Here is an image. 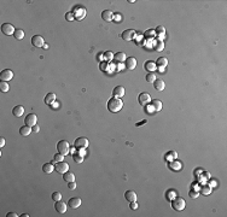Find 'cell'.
Returning a JSON list of instances; mask_svg holds the SVG:
<instances>
[{
    "label": "cell",
    "mask_w": 227,
    "mask_h": 217,
    "mask_svg": "<svg viewBox=\"0 0 227 217\" xmlns=\"http://www.w3.org/2000/svg\"><path fill=\"white\" fill-rule=\"evenodd\" d=\"M106 106H108V110H109L110 112L115 113V112H119L121 108H122V106H123V101H122L120 98L112 97L111 99H109Z\"/></svg>",
    "instance_id": "6da1fadb"
},
{
    "label": "cell",
    "mask_w": 227,
    "mask_h": 217,
    "mask_svg": "<svg viewBox=\"0 0 227 217\" xmlns=\"http://www.w3.org/2000/svg\"><path fill=\"white\" fill-rule=\"evenodd\" d=\"M171 206H173V209L176 210V211H181V210H184L185 206H186V201H185V199L181 198V197H176V198H174L173 201H171Z\"/></svg>",
    "instance_id": "7a4b0ae2"
},
{
    "label": "cell",
    "mask_w": 227,
    "mask_h": 217,
    "mask_svg": "<svg viewBox=\"0 0 227 217\" xmlns=\"http://www.w3.org/2000/svg\"><path fill=\"white\" fill-rule=\"evenodd\" d=\"M57 150H58V153L63 154V156H67L70 151V145L69 142L65 141V140H60L58 144H57Z\"/></svg>",
    "instance_id": "3957f363"
},
{
    "label": "cell",
    "mask_w": 227,
    "mask_h": 217,
    "mask_svg": "<svg viewBox=\"0 0 227 217\" xmlns=\"http://www.w3.org/2000/svg\"><path fill=\"white\" fill-rule=\"evenodd\" d=\"M88 145H89V142H88L87 138H84V136L77 138L74 142V146L76 148H79V150H86V148L88 147Z\"/></svg>",
    "instance_id": "277c9868"
},
{
    "label": "cell",
    "mask_w": 227,
    "mask_h": 217,
    "mask_svg": "<svg viewBox=\"0 0 227 217\" xmlns=\"http://www.w3.org/2000/svg\"><path fill=\"white\" fill-rule=\"evenodd\" d=\"M138 101H139V104L141 105V106H146L150 101H151V97H150V94L149 93H146V92H143V93H140L139 94V97H138Z\"/></svg>",
    "instance_id": "5b68a950"
},
{
    "label": "cell",
    "mask_w": 227,
    "mask_h": 217,
    "mask_svg": "<svg viewBox=\"0 0 227 217\" xmlns=\"http://www.w3.org/2000/svg\"><path fill=\"white\" fill-rule=\"evenodd\" d=\"M1 31H3V34H5V35H13L15 31H16V29H15V27H13L12 24L4 23L1 25Z\"/></svg>",
    "instance_id": "8992f818"
},
{
    "label": "cell",
    "mask_w": 227,
    "mask_h": 217,
    "mask_svg": "<svg viewBox=\"0 0 227 217\" xmlns=\"http://www.w3.org/2000/svg\"><path fill=\"white\" fill-rule=\"evenodd\" d=\"M54 168H56V171H57V173H59V174H65L68 170H69V164L62 160V162H58Z\"/></svg>",
    "instance_id": "52a82bcc"
},
{
    "label": "cell",
    "mask_w": 227,
    "mask_h": 217,
    "mask_svg": "<svg viewBox=\"0 0 227 217\" xmlns=\"http://www.w3.org/2000/svg\"><path fill=\"white\" fill-rule=\"evenodd\" d=\"M121 38L123 40H126V41H132V40L135 38V30L127 29V30H125V31L121 34Z\"/></svg>",
    "instance_id": "ba28073f"
},
{
    "label": "cell",
    "mask_w": 227,
    "mask_h": 217,
    "mask_svg": "<svg viewBox=\"0 0 227 217\" xmlns=\"http://www.w3.org/2000/svg\"><path fill=\"white\" fill-rule=\"evenodd\" d=\"M24 122H25V126L34 127V126L36 124V122H38V117H36V115H34V113H29V115H27V117L24 118Z\"/></svg>",
    "instance_id": "9c48e42d"
},
{
    "label": "cell",
    "mask_w": 227,
    "mask_h": 217,
    "mask_svg": "<svg viewBox=\"0 0 227 217\" xmlns=\"http://www.w3.org/2000/svg\"><path fill=\"white\" fill-rule=\"evenodd\" d=\"M12 77H13V72L10 69H5L0 72V80L5 81V82H9L10 80H12Z\"/></svg>",
    "instance_id": "30bf717a"
},
{
    "label": "cell",
    "mask_w": 227,
    "mask_h": 217,
    "mask_svg": "<svg viewBox=\"0 0 227 217\" xmlns=\"http://www.w3.org/2000/svg\"><path fill=\"white\" fill-rule=\"evenodd\" d=\"M125 66H126V69H128V70H133V69H135V66H136V59H135L134 57H128V58H126V60H125Z\"/></svg>",
    "instance_id": "8fae6325"
},
{
    "label": "cell",
    "mask_w": 227,
    "mask_h": 217,
    "mask_svg": "<svg viewBox=\"0 0 227 217\" xmlns=\"http://www.w3.org/2000/svg\"><path fill=\"white\" fill-rule=\"evenodd\" d=\"M67 205H68V204H65L64 201L58 200V201H56L54 209H56V211H57L58 214H65V212H67Z\"/></svg>",
    "instance_id": "7c38bea8"
},
{
    "label": "cell",
    "mask_w": 227,
    "mask_h": 217,
    "mask_svg": "<svg viewBox=\"0 0 227 217\" xmlns=\"http://www.w3.org/2000/svg\"><path fill=\"white\" fill-rule=\"evenodd\" d=\"M32 44H33V46H35V47H43V46H45L44 38L41 35H34L32 38Z\"/></svg>",
    "instance_id": "4fadbf2b"
},
{
    "label": "cell",
    "mask_w": 227,
    "mask_h": 217,
    "mask_svg": "<svg viewBox=\"0 0 227 217\" xmlns=\"http://www.w3.org/2000/svg\"><path fill=\"white\" fill-rule=\"evenodd\" d=\"M101 18L104 19L105 22H111L114 19V12L110 10H104L101 12Z\"/></svg>",
    "instance_id": "5bb4252c"
},
{
    "label": "cell",
    "mask_w": 227,
    "mask_h": 217,
    "mask_svg": "<svg viewBox=\"0 0 227 217\" xmlns=\"http://www.w3.org/2000/svg\"><path fill=\"white\" fill-rule=\"evenodd\" d=\"M125 88H123L122 86H116L115 88H114V91H112V94H114V97H116V98H122L123 96H125Z\"/></svg>",
    "instance_id": "9a60e30c"
},
{
    "label": "cell",
    "mask_w": 227,
    "mask_h": 217,
    "mask_svg": "<svg viewBox=\"0 0 227 217\" xmlns=\"http://www.w3.org/2000/svg\"><path fill=\"white\" fill-rule=\"evenodd\" d=\"M68 205H69L71 209H77L81 205V199L80 198H70L69 201H68Z\"/></svg>",
    "instance_id": "2e32d148"
},
{
    "label": "cell",
    "mask_w": 227,
    "mask_h": 217,
    "mask_svg": "<svg viewBox=\"0 0 227 217\" xmlns=\"http://www.w3.org/2000/svg\"><path fill=\"white\" fill-rule=\"evenodd\" d=\"M12 113H13V116L21 117L24 113V107L21 106V105H17V106H15V107L12 108Z\"/></svg>",
    "instance_id": "e0dca14e"
},
{
    "label": "cell",
    "mask_w": 227,
    "mask_h": 217,
    "mask_svg": "<svg viewBox=\"0 0 227 217\" xmlns=\"http://www.w3.org/2000/svg\"><path fill=\"white\" fill-rule=\"evenodd\" d=\"M114 60L116 63H123L126 60V54L123 52H117L114 54Z\"/></svg>",
    "instance_id": "ac0fdd59"
},
{
    "label": "cell",
    "mask_w": 227,
    "mask_h": 217,
    "mask_svg": "<svg viewBox=\"0 0 227 217\" xmlns=\"http://www.w3.org/2000/svg\"><path fill=\"white\" fill-rule=\"evenodd\" d=\"M32 132H33V129H32V127H29V126H23V127L19 128V134L22 135V136H28Z\"/></svg>",
    "instance_id": "d6986e66"
},
{
    "label": "cell",
    "mask_w": 227,
    "mask_h": 217,
    "mask_svg": "<svg viewBox=\"0 0 227 217\" xmlns=\"http://www.w3.org/2000/svg\"><path fill=\"white\" fill-rule=\"evenodd\" d=\"M154 87H155V89L156 91H163L164 89V87H166V83H164V81L163 80H155V82H154Z\"/></svg>",
    "instance_id": "ffe728a7"
},
{
    "label": "cell",
    "mask_w": 227,
    "mask_h": 217,
    "mask_svg": "<svg viewBox=\"0 0 227 217\" xmlns=\"http://www.w3.org/2000/svg\"><path fill=\"white\" fill-rule=\"evenodd\" d=\"M125 198L130 203V201H136V193L134 191H127L125 193Z\"/></svg>",
    "instance_id": "44dd1931"
},
{
    "label": "cell",
    "mask_w": 227,
    "mask_h": 217,
    "mask_svg": "<svg viewBox=\"0 0 227 217\" xmlns=\"http://www.w3.org/2000/svg\"><path fill=\"white\" fill-rule=\"evenodd\" d=\"M54 101H56V94H54V93L46 94V97H45V104L51 105V104L54 103Z\"/></svg>",
    "instance_id": "7402d4cb"
},
{
    "label": "cell",
    "mask_w": 227,
    "mask_h": 217,
    "mask_svg": "<svg viewBox=\"0 0 227 217\" xmlns=\"http://www.w3.org/2000/svg\"><path fill=\"white\" fill-rule=\"evenodd\" d=\"M144 66H145V70H147L149 72H154L156 70V66L157 65H156V63L152 62V60H147Z\"/></svg>",
    "instance_id": "603a6c76"
},
{
    "label": "cell",
    "mask_w": 227,
    "mask_h": 217,
    "mask_svg": "<svg viewBox=\"0 0 227 217\" xmlns=\"http://www.w3.org/2000/svg\"><path fill=\"white\" fill-rule=\"evenodd\" d=\"M53 170H54L53 163H46V164H44V167H43V171L46 173V174H51V173H53Z\"/></svg>",
    "instance_id": "cb8c5ba5"
},
{
    "label": "cell",
    "mask_w": 227,
    "mask_h": 217,
    "mask_svg": "<svg viewBox=\"0 0 227 217\" xmlns=\"http://www.w3.org/2000/svg\"><path fill=\"white\" fill-rule=\"evenodd\" d=\"M163 48H164V42L162 41V40H156L155 45H154V50L156 52H161Z\"/></svg>",
    "instance_id": "d4e9b609"
},
{
    "label": "cell",
    "mask_w": 227,
    "mask_h": 217,
    "mask_svg": "<svg viewBox=\"0 0 227 217\" xmlns=\"http://www.w3.org/2000/svg\"><path fill=\"white\" fill-rule=\"evenodd\" d=\"M151 105L154 106L155 111H161V110H162V101H161V100L154 99L152 101H151Z\"/></svg>",
    "instance_id": "484cf974"
},
{
    "label": "cell",
    "mask_w": 227,
    "mask_h": 217,
    "mask_svg": "<svg viewBox=\"0 0 227 217\" xmlns=\"http://www.w3.org/2000/svg\"><path fill=\"white\" fill-rule=\"evenodd\" d=\"M156 65H158L160 68H166V66L168 65V59L164 58V57H160V58L157 59Z\"/></svg>",
    "instance_id": "4316f807"
},
{
    "label": "cell",
    "mask_w": 227,
    "mask_h": 217,
    "mask_svg": "<svg viewBox=\"0 0 227 217\" xmlns=\"http://www.w3.org/2000/svg\"><path fill=\"white\" fill-rule=\"evenodd\" d=\"M63 179H64V181H67V182H74V181H75V175H74L73 173L67 171L65 174H63Z\"/></svg>",
    "instance_id": "83f0119b"
},
{
    "label": "cell",
    "mask_w": 227,
    "mask_h": 217,
    "mask_svg": "<svg viewBox=\"0 0 227 217\" xmlns=\"http://www.w3.org/2000/svg\"><path fill=\"white\" fill-rule=\"evenodd\" d=\"M73 159H74V162H75V163H77V164H80V163L84 162V154H81V153H74Z\"/></svg>",
    "instance_id": "f1b7e54d"
},
{
    "label": "cell",
    "mask_w": 227,
    "mask_h": 217,
    "mask_svg": "<svg viewBox=\"0 0 227 217\" xmlns=\"http://www.w3.org/2000/svg\"><path fill=\"white\" fill-rule=\"evenodd\" d=\"M210 193H211V187H210V186L205 185V186H203V187L201 188V194H203V195H209Z\"/></svg>",
    "instance_id": "f546056e"
},
{
    "label": "cell",
    "mask_w": 227,
    "mask_h": 217,
    "mask_svg": "<svg viewBox=\"0 0 227 217\" xmlns=\"http://www.w3.org/2000/svg\"><path fill=\"white\" fill-rule=\"evenodd\" d=\"M13 36H15V39H17V40H22L24 38V31L22 29H16L15 34H13Z\"/></svg>",
    "instance_id": "4dcf8cb0"
},
{
    "label": "cell",
    "mask_w": 227,
    "mask_h": 217,
    "mask_svg": "<svg viewBox=\"0 0 227 217\" xmlns=\"http://www.w3.org/2000/svg\"><path fill=\"white\" fill-rule=\"evenodd\" d=\"M145 78H146L147 82H150V83H154V82H155V80H157V78H156V75H155L154 72H149Z\"/></svg>",
    "instance_id": "1f68e13d"
},
{
    "label": "cell",
    "mask_w": 227,
    "mask_h": 217,
    "mask_svg": "<svg viewBox=\"0 0 227 217\" xmlns=\"http://www.w3.org/2000/svg\"><path fill=\"white\" fill-rule=\"evenodd\" d=\"M0 89H1V92H9L10 87H9L8 82H5V81H1V82H0Z\"/></svg>",
    "instance_id": "d6a6232c"
},
{
    "label": "cell",
    "mask_w": 227,
    "mask_h": 217,
    "mask_svg": "<svg viewBox=\"0 0 227 217\" xmlns=\"http://www.w3.org/2000/svg\"><path fill=\"white\" fill-rule=\"evenodd\" d=\"M104 58H105V60H108V62H110V60H114V53L112 52H110V51H106L104 54Z\"/></svg>",
    "instance_id": "836d02e7"
},
{
    "label": "cell",
    "mask_w": 227,
    "mask_h": 217,
    "mask_svg": "<svg viewBox=\"0 0 227 217\" xmlns=\"http://www.w3.org/2000/svg\"><path fill=\"white\" fill-rule=\"evenodd\" d=\"M181 163H179V162H171L170 163V168L171 169H174V170H179V169H181Z\"/></svg>",
    "instance_id": "e575fe53"
},
{
    "label": "cell",
    "mask_w": 227,
    "mask_h": 217,
    "mask_svg": "<svg viewBox=\"0 0 227 217\" xmlns=\"http://www.w3.org/2000/svg\"><path fill=\"white\" fill-rule=\"evenodd\" d=\"M176 157H178L176 152H168V153L166 154V159H167V160H170V159H175Z\"/></svg>",
    "instance_id": "d590c367"
},
{
    "label": "cell",
    "mask_w": 227,
    "mask_h": 217,
    "mask_svg": "<svg viewBox=\"0 0 227 217\" xmlns=\"http://www.w3.org/2000/svg\"><path fill=\"white\" fill-rule=\"evenodd\" d=\"M52 199L54 200V203L58 201V200H60V199H62V194H60L59 192H54V193L52 194Z\"/></svg>",
    "instance_id": "8d00e7d4"
},
{
    "label": "cell",
    "mask_w": 227,
    "mask_h": 217,
    "mask_svg": "<svg viewBox=\"0 0 227 217\" xmlns=\"http://www.w3.org/2000/svg\"><path fill=\"white\" fill-rule=\"evenodd\" d=\"M63 158H64V156L63 154H60V153H57V154H54V157H53V159H54V162H62L63 160Z\"/></svg>",
    "instance_id": "74e56055"
},
{
    "label": "cell",
    "mask_w": 227,
    "mask_h": 217,
    "mask_svg": "<svg viewBox=\"0 0 227 217\" xmlns=\"http://www.w3.org/2000/svg\"><path fill=\"white\" fill-rule=\"evenodd\" d=\"M99 68H100L101 71H108V70H109V65H108V63H104V62H101V63L99 64Z\"/></svg>",
    "instance_id": "f35d334b"
},
{
    "label": "cell",
    "mask_w": 227,
    "mask_h": 217,
    "mask_svg": "<svg viewBox=\"0 0 227 217\" xmlns=\"http://www.w3.org/2000/svg\"><path fill=\"white\" fill-rule=\"evenodd\" d=\"M155 31H156L157 34H164V31H166V28H164L163 25H158L157 28L155 29Z\"/></svg>",
    "instance_id": "ab89813d"
},
{
    "label": "cell",
    "mask_w": 227,
    "mask_h": 217,
    "mask_svg": "<svg viewBox=\"0 0 227 217\" xmlns=\"http://www.w3.org/2000/svg\"><path fill=\"white\" fill-rule=\"evenodd\" d=\"M65 18H67L69 22H71V21H74V19H75V16H74L73 12H68L67 15H65Z\"/></svg>",
    "instance_id": "60d3db41"
},
{
    "label": "cell",
    "mask_w": 227,
    "mask_h": 217,
    "mask_svg": "<svg viewBox=\"0 0 227 217\" xmlns=\"http://www.w3.org/2000/svg\"><path fill=\"white\" fill-rule=\"evenodd\" d=\"M190 197H191V198H193V199H196L197 197H198V192H196V191H190Z\"/></svg>",
    "instance_id": "b9f144b4"
},
{
    "label": "cell",
    "mask_w": 227,
    "mask_h": 217,
    "mask_svg": "<svg viewBox=\"0 0 227 217\" xmlns=\"http://www.w3.org/2000/svg\"><path fill=\"white\" fill-rule=\"evenodd\" d=\"M130 209H132V210H135L136 207H138V204H136V201H130Z\"/></svg>",
    "instance_id": "7bdbcfd3"
},
{
    "label": "cell",
    "mask_w": 227,
    "mask_h": 217,
    "mask_svg": "<svg viewBox=\"0 0 227 217\" xmlns=\"http://www.w3.org/2000/svg\"><path fill=\"white\" fill-rule=\"evenodd\" d=\"M68 187H69V189H71V191L76 188V184H75V181L74 182H69V186H68Z\"/></svg>",
    "instance_id": "ee69618b"
},
{
    "label": "cell",
    "mask_w": 227,
    "mask_h": 217,
    "mask_svg": "<svg viewBox=\"0 0 227 217\" xmlns=\"http://www.w3.org/2000/svg\"><path fill=\"white\" fill-rule=\"evenodd\" d=\"M32 129H33V132L38 133V132L40 130V128H39V126H38V124H35V126H34V127H32Z\"/></svg>",
    "instance_id": "f6af8a7d"
},
{
    "label": "cell",
    "mask_w": 227,
    "mask_h": 217,
    "mask_svg": "<svg viewBox=\"0 0 227 217\" xmlns=\"http://www.w3.org/2000/svg\"><path fill=\"white\" fill-rule=\"evenodd\" d=\"M6 216H8V217H17L18 215H17L16 212H9V214L6 215Z\"/></svg>",
    "instance_id": "bcb514c9"
},
{
    "label": "cell",
    "mask_w": 227,
    "mask_h": 217,
    "mask_svg": "<svg viewBox=\"0 0 227 217\" xmlns=\"http://www.w3.org/2000/svg\"><path fill=\"white\" fill-rule=\"evenodd\" d=\"M4 145H5V139L0 138V147H4Z\"/></svg>",
    "instance_id": "7dc6e473"
},
{
    "label": "cell",
    "mask_w": 227,
    "mask_h": 217,
    "mask_svg": "<svg viewBox=\"0 0 227 217\" xmlns=\"http://www.w3.org/2000/svg\"><path fill=\"white\" fill-rule=\"evenodd\" d=\"M199 173H202V171H201V169H196V170H195V175H196V176H197Z\"/></svg>",
    "instance_id": "c3c4849f"
},
{
    "label": "cell",
    "mask_w": 227,
    "mask_h": 217,
    "mask_svg": "<svg viewBox=\"0 0 227 217\" xmlns=\"http://www.w3.org/2000/svg\"><path fill=\"white\" fill-rule=\"evenodd\" d=\"M144 123H146V121H143V122H140V123H136V126H141Z\"/></svg>",
    "instance_id": "681fc988"
},
{
    "label": "cell",
    "mask_w": 227,
    "mask_h": 217,
    "mask_svg": "<svg viewBox=\"0 0 227 217\" xmlns=\"http://www.w3.org/2000/svg\"><path fill=\"white\" fill-rule=\"evenodd\" d=\"M21 216H22V217H28L29 215L28 214H23V215H21Z\"/></svg>",
    "instance_id": "f907efd6"
}]
</instances>
